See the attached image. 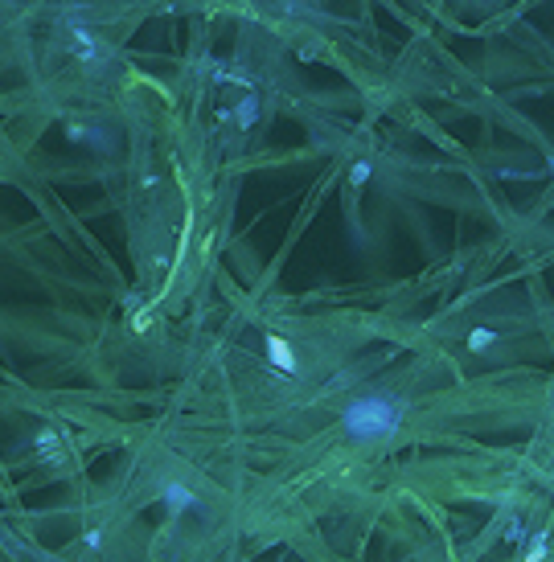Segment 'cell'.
<instances>
[{
	"label": "cell",
	"mask_w": 554,
	"mask_h": 562,
	"mask_svg": "<svg viewBox=\"0 0 554 562\" xmlns=\"http://www.w3.org/2000/svg\"><path fill=\"white\" fill-rule=\"evenodd\" d=\"M341 419H345V431L358 435V439H382V435L398 431L403 406L390 402V398H382V394H373V398H358Z\"/></svg>",
	"instance_id": "1"
},
{
	"label": "cell",
	"mask_w": 554,
	"mask_h": 562,
	"mask_svg": "<svg viewBox=\"0 0 554 562\" xmlns=\"http://www.w3.org/2000/svg\"><path fill=\"white\" fill-rule=\"evenodd\" d=\"M267 357H271V365L276 370H296V357H292V345L283 341V337H267Z\"/></svg>",
	"instance_id": "2"
},
{
	"label": "cell",
	"mask_w": 554,
	"mask_h": 562,
	"mask_svg": "<svg viewBox=\"0 0 554 562\" xmlns=\"http://www.w3.org/2000/svg\"><path fill=\"white\" fill-rule=\"evenodd\" d=\"M70 42H74V49L87 58V62H94V53H99V45H94V38L78 25V21H70Z\"/></svg>",
	"instance_id": "3"
},
{
	"label": "cell",
	"mask_w": 554,
	"mask_h": 562,
	"mask_svg": "<svg viewBox=\"0 0 554 562\" xmlns=\"http://www.w3.org/2000/svg\"><path fill=\"white\" fill-rule=\"evenodd\" d=\"M165 501H169L173 509H181V505L193 501V493H185V488H177V484H169V488H165Z\"/></svg>",
	"instance_id": "4"
},
{
	"label": "cell",
	"mask_w": 554,
	"mask_h": 562,
	"mask_svg": "<svg viewBox=\"0 0 554 562\" xmlns=\"http://www.w3.org/2000/svg\"><path fill=\"white\" fill-rule=\"evenodd\" d=\"M493 341H497V337H493L489 329H476V333L468 337V349H489V345H493Z\"/></svg>",
	"instance_id": "5"
},
{
	"label": "cell",
	"mask_w": 554,
	"mask_h": 562,
	"mask_svg": "<svg viewBox=\"0 0 554 562\" xmlns=\"http://www.w3.org/2000/svg\"><path fill=\"white\" fill-rule=\"evenodd\" d=\"M546 559V538H534V550H530V562H542Z\"/></svg>",
	"instance_id": "6"
},
{
	"label": "cell",
	"mask_w": 554,
	"mask_h": 562,
	"mask_svg": "<svg viewBox=\"0 0 554 562\" xmlns=\"http://www.w3.org/2000/svg\"><path fill=\"white\" fill-rule=\"evenodd\" d=\"M362 181H369V165L362 160V165H353V185H362Z\"/></svg>",
	"instance_id": "7"
}]
</instances>
